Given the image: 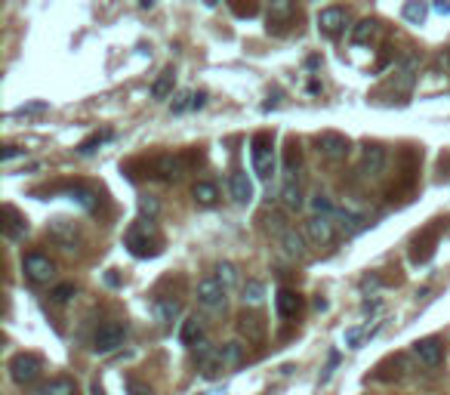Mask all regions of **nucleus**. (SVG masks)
I'll return each instance as SVG.
<instances>
[{
    "instance_id": "6ab92c4d",
    "label": "nucleus",
    "mask_w": 450,
    "mask_h": 395,
    "mask_svg": "<svg viewBox=\"0 0 450 395\" xmlns=\"http://www.w3.org/2000/svg\"><path fill=\"white\" fill-rule=\"evenodd\" d=\"M182 312V303L173 297H154V319H158L164 328H170Z\"/></svg>"
},
{
    "instance_id": "f3484780",
    "label": "nucleus",
    "mask_w": 450,
    "mask_h": 395,
    "mask_svg": "<svg viewBox=\"0 0 450 395\" xmlns=\"http://www.w3.org/2000/svg\"><path fill=\"white\" fill-rule=\"evenodd\" d=\"M229 192H231V198H235L238 204H250V201H253V182H250V176H247L244 170H231Z\"/></svg>"
},
{
    "instance_id": "39448f33",
    "label": "nucleus",
    "mask_w": 450,
    "mask_h": 395,
    "mask_svg": "<svg viewBox=\"0 0 450 395\" xmlns=\"http://www.w3.org/2000/svg\"><path fill=\"white\" fill-rule=\"evenodd\" d=\"M238 334L244 337L247 343L262 346V343H266V334H268L266 319H262L259 312H240L238 315Z\"/></svg>"
},
{
    "instance_id": "412c9836",
    "label": "nucleus",
    "mask_w": 450,
    "mask_h": 395,
    "mask_svg": "<svg viewBox=\"0 0 450 395\" xmlns=\"http://www.w3.org/2000/svg\"><path fill=\"white\" fill-rule=\"evenodd\" d=\"M179 340H182V346H191V349L198 343H204V324H200V319H185L179 328Z\"/></svg>"
},
{
    "instance_id": "cd10ccee",
    "label": "nucleus",
    "mask_w": 450,
    "mask_h": 395,
    "mask_svg": "<svg viewBox=\"0 0 450 395\" xmlns=\"http://www.w3.org/2000/svg\"><path fill=\"white\" fill-rule=\"evenodd\" d=\"M299 164H302L299 142H296V139H290V142H287V149H284V170H287V173H296Z\"/></svg>"
},
{
    "instance_id": "a18cd8bd",
    "label": "nucleus",
    "mask_w": 450,
    "mask_h": 395,
    "mask_svg": "<svg viewBox=\"0 0 450 395\" xmlns=\"http://www.w3.org/2000/svg\"><path fill=\"white\" fill-rule=\"evenodd\" d=\"M435 10L438 13H450V4H435Z\"/></svg>"
},
{
    "instance_id": "a211bd4d",
    "label": "nucleus",
    "mask_w": 450,
    "mask_h": 395,
    "mask_svg": "<svg viewBox=\"0 0 450 395\" xmlns=\"http://www.w3.org/2000/svg\"><path fill=\"white\" fill-rule=\"evenodd\" d=\"M275 309H278V315H281V319H296V315L302 312V297H299L296 290L281 288V290H278V297H275Z\"/></svg>"
},
{
    "instance_id": "c756f323",
    "label": "nucleus",
    "mask_w": 450,
    "mask_h": 395,
    "mask_svg": "<svg viewBox=\"0 0 450 395\" xmlns=\"http://www.w3.org/2000/svg\"><path fill=\"white\" fill-rule=\"evenodd\" d=\"M222 361H225V368H238L240 361H244V346H240L238 340L225 343V346H222Z\"/></svg>"
},
{
    "instance_id": "423d86ee",
    "label": "nucleus",
    "mask_w": 450,
    "mask_h": 395,
    "mask_svg": "<svg viewBox=\"0 0 450 395\" xmlns=\"http://www.w3.org/2000/svg\"><path fill=\"white\" fill-rule=\"evenodd\" d=\"M416 74H420V56H416V53H404V56L395 62V81H392L395 90L407 93L410 87H414Z\"/></svg>"
},
{
    "instance_id": "72a5a7b5",
    "label": "nucleus",
    "mask_w": 450,
    "mask_h": 395,
    "mask_svg": "<svg viewBox=\"0 0 450 395\" xmlns=\"http://www.w3.org/2000/svg\"><path fill=\"white\" fill-rule=\"evenodd\" d=\"M68 195H71V201H77L83 210H93V207H96V195H93L90 189H83V185H74V189H68Z\"/></svg>"
},
{
    "instance_id": "dca6fc26",
    "label": "nucleus",
    "mask_w": 450,
    "mask_h": 395,
    "mask_svg": "<svg viewBox=\"0 0 450 395\" xmlns=\"http://www.w3.org/2000/svg\"><path fill=\"white\" fill-rule=\"evenodd\" d=\"M4 235L10 238V241H19V238L28 235V222L25 216H19L13 204H4Z\"/></svg>"
},
{
    "instance_id": "c03bdc74",
    "label": "nucleus",
    "mask_w": 450,
    "mask_h": 395,
    "mask_svg": "<svg viewBox=\"0 0 450 395\" xmlns=\"http://www.w3.org/2000/svg\"><path fill=\"white\" fill-rule=\"evenodd\" d=\"M207 105V93H195V102H191V108H204Z\"/></svg>"
},
{
    "instance_id": "49530a36",
    "label": "nucleus",
    "mask_w": 450,
    "mask_h": 395,
    "mask_svg": "<svg viewBox=\"0 0 450 395\" xmlns=\"http://www.w3.org/2000/svg\"><path fill=\"white\" fill-rule=\"evenodd\" d=\"M447 62H450V53H447Z\"/></svg>"
},
{
    "instance_id": "4c0bfd02",
    "label": "nucleus",
    "mask_w": 450,
    "mask_h": 395,
    "mask_svg": "<svg viewBox=\"0 0 450 395\" xmlns=\"http://www.w3.org/2000/svg\"><path fill=\"white\" fill-rule=\"evenodd\" d=\"M191 102H195V93H179V96L173 99V114H182V112H189Z\"/></svg>"
},
{
    "instance_id": "ddd939ff",
    "label": "nucleus",
    "mask_w": 450,
    "mask_h": 395,
    "mask_svg": "<svg viewBox=\"0 0 450 395\" xmlns=\"http://www.w3.org/2000/svg\"><path fill=\"white\" fill-rule=\"evenodd\" d=\"M123 334H127V328L118 321H108L102 328L96 330V337H93V343H96V352H114L118 346L123 343Z\"/></svg>"
},
{
    "instance_id": "c85d7f7f",
    "label": "nucleus",
    "mask_w": 450,
    "mask_h": 395,
    "mask_svg": "<svg viewBox=\"0 0 450 395\" xmlns=\"http://www.w3.org/2000/svg\"><path fill=\"white\" fill-rule=\"evenodd\" d=\"M336 216H339V220H343V229H346V235H358V232H364V229H367V220H364V216H358V213L339 210Z\"/></svg>"
},
{
    "instance_id": "4be33fe9",
    "label": "nucleus",
    "mask_w": 450,
    "mask_h": 395,
    "mask_svg": "<svg viewBox=\"0 0 450 395\" xmlns=\"http://www.w3.org/2000/svg\"><path fill=\"white\" fill-rule=\"evenodd\" d=\"M173 83H176V72L173 68H164V72L158 74V81L151 83V99H167L170 93H173Z\"/></svg>"
},
{
    "instance_id": "f8f14e48",
    "label": "nucleus",
    "mask_w": 450,
    "mask_h": 395,
    "mask_svg": "<svg viewBox=\"0 0 450 395\" xmlns=\"http://www.w3.org/2000/svg\"><path fill=\"white\" fill-rule=\"evenodd\" d=\"M182 173H185V161L179 154H158L151 161V176H158L164 182H176Z\"/></svg>"
},
{
    "instance_id": "a19ab883",
    "label": "nucleus",
    "mask_w": 450,
    "mask_h": 395,
    "mask_svg": "<svg viewBox=\"0 0 450 395\" xmlns=\"http://www.w3.org/2000/svg\"><path fill=\"white\" fill-rule=\"evenodd\" d=\"M15 158H25V149H19V145H6L4 154H0L4 164H10V161H15Z\"/></svg>"
},
{
    "instance_id": "473e14b6",
    "label": "nucleus",
    "mask_w": 450,
    "mask_h": 395,
    "mask_svg": "<svg viewBox=\"0 0 450 395\" xmlns=\"http://www.w3.org/2000/svg\"><path fill=\"white\" fill-rule=\"evenodd\" d=\"M425 13H429V10H425V4H416V0H414V4H404V6H401V15H404L407 22H414V25H423V22H425Z\"/></svg>"
},
{
    "instance_id": "2f4dec72",
    "label": "nucleus",
    "mask_w": 450,
    "mask_h": 395,
    "mask_svg": "<svg viewBox=\"0 0 450 395\" xmlns=\"http://www.w3.org/2000/svg\"><path fill=\"white\" fill-rule=\"evenodd\" d=\"M37 395H74V383L65 380V377H62V380H50L46 386L37 389Z\"/></svg>"
},
{
    "instance_id": "1a4fd4ad",
    "label": "nucleus",
    "mask_w": 450,
    "mask_h": 395,
    "mask_svg": "<svg viewBox=\"0 0 450 395\" xmlns=\"http://www.w3.org/2000/svg\"><path fill=\"white\" fill-rule=\"evenodd\" d=\"M386 164H389V154H386L383 145H367L361 154V173L367 176V180H383L386 173Z\"/></svg>"
},
{
    "instance_id": "b1692460",
    "label": "nucleus",
    "mask_w": 450,
    "mask_h": 395,
    "mask_svg": "<svg viewBox=\"0 0 450 395\" xmlns=\"http://www.w3.org/2000/svg\"><path fill=\"white\" fill-rule=\"evenodd\" d=\"M281 204L287 207V210H299L302 207V192H299V182L293 180V176L284 182V189H281Z\"/></svg>"
},
{
    "instance_id": "393cba45",
    "label": "nucleus",
    "mask_w": 450,
    "mask_h": 395,
    "mask_svg": "<svg viewBox=\"0 0 450 395\" xmlns=\"http://www.w3.org/2000/svg\"><path fill=\"white\" fill-rule=\"evenodd\" d=\"M216 281H219L225 290L238 288L240 275H238V266H235V262H219V266H216Z\"/></svg>"
},
{
    "instance_id": "9d476101",
    "label": "nucleus",
    "mask_w": 450,
    "mask_h": 395,
    "mask_svg": "<svg viewBox=\"0 0 450 395\" xmlns=\"http://www.w3.org/2000/svg\"><path fill=\"white\" fill-rule=\"evenodd\" d=\"M22 272L28 275V281L34 284H46L56 272V266H53L50 257H43V253H28L25 260H22Z\"/></svg>"
},
{
    "instance_id": "5701e85b",
    "label": "nucleus",
    "mask_w": 450,
    "mask_h": 395,
    "mask_svg": "<svg viewBox=\"0 0 450 395\" xmlns=\"http://www.w3.org/2000/svg\"><path fill=\"white\" fill-rule=\"evenodd\" d=\"M191 198H195L200 207H213L216 201H219V189H216L213 182H195V189H191Z\"/></svg>"
},
{
    "instance_id": "f704fd0d",
    "label": "nucleus",
    "mask_w": 450,
    "mask_h": 395,
    "mask_svg": "<svg viewBox=\"0 0 450 395\" xmlns=\"http://www.w3.org/2000/svg\"><path fill=\"white\" fill-rule=\"evenodd\" d=\"M312 210H315V216H336V213H339L336 207L330 204V198L321 195V192H318V195H312Z\"/></svg>"
},
{
    "instance_id": "f03ea898",
    "label": "nucleus",
    "mask_w": 450,
    "mask_h": 395,
    "mask_svg": "<svg viewBox=\"0 0 450 395\" xmlns=\"http://www.w3.org/2000/svg\"><path fill=\"white\" fill-rule=\"evenodd\" d=\"M250 154H253L256 176H259V180H271V176H275V136L256 133L250 139Z\"/></svg>"
},
{
    "instance_id": "7ed1b4c3",
    "label": "nucleus",
    "mask_w": 450,
    "mask_h": 395,
    "mask_svg": "<svg viewBox=\"0 0 450 395\" xmlns=\"http://www.w3.org/2000/svg\"><path fill=\"white\" fill-rule=\"evenodd\" d=\"M41 374H43V361L37 359V355H31V352L13 355V361H10V377H13V383L31 386V383L41 380Z\"/></svg>"
},
{
    "instance_id": "58836bf2",
    "label": "nucleus",
    "mask_w": 450,
    "mask_h": 395,
    "mask_svg": "<svg viewBox=\"0 0 450 395\" xmlns=\"http://www.w3.org/2000/svg\"><path fill=\"white\" fill-rule=\"evenodd\" d=\"M364 337H367V330H361V328L346 330V346H348V349H361V340Z\"/></svg>"
},
{
    "instance_id": "a878e982",
    "label": "nucleus",
    "mask_w": 450,
    "mask_h": 395,
    "mask_svg": "<svg viewBox=\"0 0 450 395\" xmlns=\"http://www.w3.org/2000/svg\"><path fill=\"white\" fill-rule=\"evenodd\" d=\"M374 34H376V19H361L358 25L352 28V43H370L374 41Z\"/></svg>"
},
{
    "instance_id": "0eeeda50",
    "label": "nucleus",
    "mask_w": 450,
    "mask_h": 395,
    "mask_svg": "<svg viewBox=\"0 0 450 395\" xmlns=\"http://www.w3.org/2000/svg\"><path fill=\"white\" fill-rule=\"evenodd\" d=\"M348 149H352V142L343 136V133H333V130H327V133H321L318 136V152H321V158H327V161H346V154Z\"/></svg>"
},
{
    "instance_id": "c9c22d12",
    "label": "nucleus",
    "mask_w": 450,
    "mask_h": 395,
    "mask_svg": "<svg viewBox=\"0 0 450 395\" xmlns=\"http://www.w3.org/2000/svg\"><path fill=\"white\" fill-rule=\"evenodd\" d=\"M74 293H77L74 284H56V288L50 290V300H53V303H59V306H65L68 300L74 297Z\"/></svg>"
},
{
    "instance_id": "37998d69",
    "label": "nucleus",
    "mask_w": 450,
    "mask_h": 395,
    "mask_svg": "<svg viewBox=\"0 0 450 395\" xmlns=\"http://www.w3.org/2000/svg\"><path fill=\"white\" fill-rule=\"evenodd\" d=\"M127 392H130V395H154L149 386L139 383V380H127Z\"/></svg>"
},
{
    "instance_id": "2eb2a0df",
    "label": "nucleus",
    "mask_w": 450,
    "mask_h": 395,
    "mask_svg": "<svg viewBox=\"0 0 450 395\" xmlns=\"http://www.w3.org/2000/svg\"><path fill=\"white\" fill-rule=\"evenodd\" d=\"M346 28V10L343 6H327V10L318 13V31L327 37H336Z\"/></svg>"
},
{
    "instance_id": "e433bc0d",
    "label": "nucleus",
    "mask_w": 450,
    "mask_h": 395,
    "mask_svg": "<svg viewBox=\"0 0 450 395\" xmlns=\"http://www.w3.org/2000/svg\"><path fill=\"white\" fill-rule=\"evenodd\" d=\"M139 213H142V216H149V222H151L154 216L161 213L158 198H151V195H142V198H139Z\"/></svg>"
},
{
    "instance_id": "6e6552de",
    "label": "nucleus",
    "mask_w": 450,
    "mask_h": 395,
    "mask_svg": "<svg viewBox=\"0 0 450 395\" xmlns=\"http://www.w3.org/2000/svg\"><path fill=\"white\" fill-rule=\"evenodd\" d=\"M306 238L315 247H327L336 241V229H333L330 216H308L306 220Z\"/></svg>"
},
{
    "instance_id": "f257e3e1",
    "label": "nucleus",
    "mask_w": 450,
    "mask_h": 395,
    "mask_svg": "<svg viewBox=\"0 0 450 395\" xmlns=\"http://www.w3.org/2000/svg\"><path fill=\"white\" fill-rule=\"evenodd\" d=\"M123 244H127V250L133 253L139 260H149V257H158L161 253V235L158 229L151 226V222L139 220L136 226L127 229V235H123Z\"/></svg>"
},
{
    "instance_id": "bb28decb",
    "label": "nucleus",
    "mask_w": 450,
    "mask_h": 395,
    "mask_svg": "<svg viewBox=\"0 0 450 395\" xmlns=\"http://www.w3.org/2000/svg\"><path fill=\"white\" fill-rule=\"evenodd\" d=\"M240 293H244L240 300H244L247 306H259V303H262V297H266V284L256 281V278H250V281H247L244 288H240Z\"/></svg>"
},
{
    "instance_id": "79ce46f5",
    "label": "nucleus",
    "mask_w": 450,
    "mask_h": 395,
    "mask_svg": "<svg viewBox=\"0 0 450 395\" xmlns=\"http://www.w3.org/2000/svg\"><path fill=\"white\" fill-rule=\"evenodd\" d=\"M231 13H235V15H240V19H244V15H247V19H250V15H256V13H259V6H256V4H247V6L231 4Z\"/></svg>"
},
{
    "instance_id": "20e7f679",
    "label": "nucleus",
    "mask_w": 450,
    "mask_h": 395,
    "mask_svg": "<svg viewBox=\"0 0 450 395\" xmlns=\"http://www.w3.org/2000/svg\"><path fill=\"white\" fill-rule=\"evenodd\" d=\"M441 229H444V220H435V222H429L420 235L414 238V250H410V260L420 266V262H429L432 260V253H435V247H438V238H441Z\"/></svg>"
},
{
    "instance_id": "aec40b11",
    "label": "nucleus",
    "mask_w": 450,
    "mask_h": 395,
    "mask_svg": "<svg viewBox=\"0 0 450 395\" xmlns=\"http://www.w3.org/2000/svg\"><path fill=\"white\" fill-rule=\"evenodd\" d=\"M281 247H284V253L287 257H293V260H306V238L299 235L296 229H287L284 235H281Z\"/></svg>"
},
{
    "instance_id": "ea45409f",
    "label": "nucleus",
    "mask_w": 450,
    "mask_h": 395,
    "mask_svg": "<svg viewBox=\"0 0 450 395\" xmlns=\"http://www.w3.org/2000/svg\"><path fill=\"white\" fill-rule=\"evenodd\" d=\"M46 108H50L46 102H28V105H19V108H15V114H43Z\"/></svg>"
},
{
    "instance_id": "4468645a",
    "label": "nucleus",
    "mask_w": 450,
    "mask_h": 395,
    "mask_svg": "<svg viewBox=\"0 0 450 395\" xmlns=\"http://www.w3.org/2000/svg\"><path fill=\"white\" fill-rule=\"evenodd\" d=\"M414 355L420 359V365L438 368L441 359H444V346H441V340H435V337H425V340H416L414 343Z\"/></svg>"
},
{
    "instance_id": "9b49d317",
    "label": "nucleus",
    "mask_w": 450,
    "mask_h": 395,
    "mask_svg": "<svg viewBox=\"0 0 450 395\" xmlns=\"http://www.w3.org/2000/svg\"><path fill=\"white\" fill-rule=\"evenodd\" d=\"M225 290L216 278H200L198 281V303L204 309H210V312H216V309H225Z\"/></svg>"
},
{
    "instance_id": "7c9ffc66",
    "label": "nucleus",
    "mask_w": 450,
    "mask_h": 395,
    "mask_svg": "<svg viewBox=\"0 0 450 395\" xmlns=\"http://www.w3.org/2000/svg\"><path fill=\"white\" fill-rule=\"evenodd\" d=\"M108 139H114L111 130H102V133H93V136H87L81 145H77V154H93V152H96L102 142H108Z\"/></svg>"
}]
</instances>
